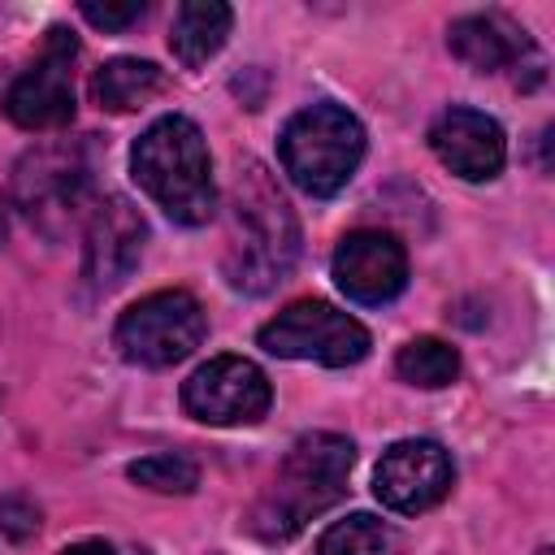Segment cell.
Wrapping results in <instances>:
<instances>
[{"instance_id": "obj_4", "label": "cell", "mask_w": 555, "mask_h": 555, "mask_svg": "<svg viewBox=\"0 0 555 555\" xmlns=\"http://www.w3.org/2000/svg\"><path fill=\"white\" fill-rule=\"evenodd\" d=\"M364 156V126L343 104H308L299 108L278 139V160L286 178L308 195H334L351 182Z\"/></svg>"}, {"instance_id": "obj_8", "label": "cell", "mask_w": 555, "mask_h": 555, "mask_svg": "<svg viewBox=\"0 0 555 555\" xmlns=\"http://www.w3.org/2000/svg\"><path fill=\"white\" fill-rule=\"evenodd\" d=\"M269 377L243 356H212L182 382V408L204 425H251L269 412Z\"/></svg>"}, {"instance_id": "obj_6", "label": "cell", "mask_w": 555, "mask_h": 555, "mask_svg": "<svg viewBox=\"0 0 555 555\" xmlns=\"http://www.w3.org/2000/svg\"><path fill=\"white\" fill-rule=\"evenodd\" d=\"M260 347L282 360H317L325 369H347L369 356V330L325 299H299L260 325Z\"/></svg>"}, {"instance_id": "obj_17", "label": "cell", "mask_w": 555, "mask_h": 555, "mask_svg": "<svg viewBox=\"0 0 555 555\" xmlns=\"http://www.w3.org/2000/svg\"><path fill=\"white\" fill-rule=\"evenodd\" d=\"M386 551H390V529L364 512L334 520L317 542V555H386Z\"/></svg>"}, {"instance_id": "obj_5", "label": "cell", "mask_w": 555, "mask_h": 555, "mask_svg": "<svg viewBox=\"0 0 555 555\" xmlns=\"http://www.w3.org/2000/svg\"><path fill=\"white\" fill-rule=\"evenodd\" d=\"M204 330H208V321L191 291H152L121 312V321L113 330V347L130 364L169 369L199 347Z\"/></svg>"}, {"instance_id": "obj_18", "label": "cell", "mask_w": 555, "mask_h": 555, "mask_svg": "<svg viewBox=\"0 0 555 555\" xmlns=\"http://www.w3.org/2000/svg\"><path fill=\"white\" fill-rule=\"evenodd\" d=\"M126 473H130V481H139V486H147V490H156V494H191V490L199 486V468H195V460L182 455V451L143 455V460H134Z\"/></svg>"}, {"instance_id": "obj_14", "label": "cell", "mask_w": 555, "mask_h": 555, "mask_svg": "<svg viewBox=\"0 0 555 555\" xmlns=\"http://www.w3.org/2000/svg\"><path fill=\"white\" fill-rule=\"evenodd\" d=\"M230 22H234L230 4H221V0H186V4L178 9V17H173V30H169L173 56H178L186 69L204 65L208 56L221 52V43H225V35H230Z\"/></svg>"}, {"instance_id": "obj_9", "label": "cell", "mask_w": 555, "mask_h": 555, "mask_svg": "<svg viewBox=\"0 0 555 555\" xmlns=\"http://www.w3.org/2000/svg\"><path fill=\"white\" fill-rule=\"evenodd\" d=\"M451 481H455L451 455L434 438H403L390 451H382L377 473H373V494L390 512L416 516L434 507L438 499H447Z\"/></svg>"}, {"instance_id": "obj_2", "label": "cell", "mask_w": 555, "mask_h": 555, "mask_svg": "<svg viewBox=\"0 0 555 555\" xmlns=\"http://www.w3.org/2000/svg\"><path fill=\"white\" fill-rule=\"evenodd\" d=\"M351 464H356V447L343 434H330V429L304 434L286 451L264 499L251 507V520H247L251 533L264 542H282L299 533L312 516H321L330 503L343 499Z\"/></svg>"}, {"instance_id": "obj_20", "label": "cell", "mask_w": 555, "mask_h": 555, "mask_svg": "<svg viewBox=\"0 0 555 555\" xmlns=\"http://www.w3.org/2000/svg\"><path fill=\"white\" fill-rule=\"evenodd\" d=\"M61 555H117L108 542H74V546H65Z\"/></svg>"}, {"instance_id": "obj_10", "label": "cell", "mask_w": 555, "mask_h": 555, "mask_svg": "<svg viewBox=\"0 0 555 555\" xmlns=\"http://www.w3.org/2000/svg\"><path fill=\"white\" fill-rule=\"evenodd\" d=\"M334 282L356 304H390L408 286V251L386 230H351L334 247Z\"/></svg>"}, {"instance_id": "obj_16", "label": "cell", "mask_w": 555, "mask_h": 555, "mask_svg": "<svg viewBox=\"0 0 555 555\" xmlns=\"http://www.w3.org/2000/svg\"><path fill=\"white\" fill-rule=\"evenodd\" d=\"M395 369H399L403 382H412V386H421V390H438V386L455 382V373H460V351H455L451 343H442V338H412V343L399 351Z\"/></svg>"}, {"instance_id": "obj_21", "label": "cell", "mask_w": 555, "mask_h": 555, "mask_svg": "<svg viewBox=\"0 0 555 555\" xmlns=\"http://www.w3.org/2000/svg\"><path fill=\"white\" fill-rule=\"evenodd\" d=\"M538 555H551V551H538Z\"/></svg>"}, {"instance_id": "obj_7", "label": "cell", "mask_w": 555, "mask_h": 555, "mask_svg": "<svg viewBox=\"0 0 555 555\" xmlns=\"http://www.w3.org/2000/svg\"><path fill=\"white\" fill-rule=\"evenodd\" d=\"M74 61L78 39L65 26H52L35 61L9 82L4 113L22 130H56L74 121Z\"/></svg>"}, {"instance_id": "obj_13", "label": "cell", "mask_w": 555, "mask_h": 555, "mask_svg": "<svg viewBox=\"0 0 555 555\" xmlns=\"http://www.w3.org/2000/svg\"><path fill=\"white\" fill-rule=\"evenodd\" d=\"M447 43H451V52H455L468 69H477V74H503V69H512V74L520 78L525 65H533V69L542 65L533 39H529L516 22H507L503 13H473V17L451 22ZM538 74H542V69H538Z\"/></svg>"}, {"instance_id": "obj_1", "label": "cell", "mask_w": 555, "mask_h": 555, "mask_svg": "<svg viewBox=\"0 0 555 555\" xmlns=\"http://www.w3.org/2000/svg\"><path fill=\"white\" fill-rule=\"evenodd\" d=\"M299 256V225L282 191L260 165H251L234 186L230 238H225V278L230 286L260 295L273 291Z\"/></svg>"}, {"instance_id": "obj_15", "label": "cell", "mask_w": 555, "mask_h": 555, "mask_svg": "<svg viewBox=\"0 0 555 555\" xmlns=\"http://www.w3.org/2000/svg\"><path fill=\"white\" fill-rule=\"evenodd\" d=\"M160 69L152 61H139V56H117L108 65L95 69L91 78V91L100 100V108L108 113H130V108H143L156 91H160Z\"/></svg>"}, {"instance_id": "obj_3", "label": "cell", "mask_w": 555, "mask_h": 555, "mask_svg": "<svg viewBox=\"0 0 555 555\" xmlns=\"http://www.w3.org/2000/svg\"><path fill=\"white\" fill-rule=\"evenodd\" d=\"M130 169H134V182L178 225H204L212 217V208H217L212 156L191 117L169 113V117L152 121L130 152Z\"/></svg>"}, {"instance_id": "obj_11", "label": "cell", "mask_w": 555, "mask_h": 555, "mask_svg": "<svg viewBox=\"0 0 555 555\" xmlns=\"http://www.w3.org/2000/svg\"><path fill=\"white\" fill-rule=\"evenodd\" d=\"M429 147H434V156H438L451 173H460V178H468V182L494 178V173L503 169V160H507V143H503L499 121L486 117V113H477V108H460V104L447 108V113L434 121Z\"/></svg>"}, {"instance_id": "obj_12", "label": "cell", "mask_w": 555, "mask_h": 555, "mask_svg": "<svg viewBox=\"0 0 555 555\" xmlns=\"http://www.w3.org/2000/svg\"><path fill=\"white\" fill-rule=\"evenodd\" d=\"M143 251V217L126 195H108L87 230V264L82 273L91 278V286L113 291L117 282L130 278V269L139 264Z\"/></svg>"}, {"instance_id": "obj_19", "label": "cell", "mask_w": 555, "mask_h": 555, "mask_svg": "<svg viewBox=\"0 0 555 555\" xmlns=\"http://www.w3.org/2000/svg\"><path fill=\"white\" fill-rule=\"evenodd\" d=\"M82 9V17L91 22V26H100V30H126L130 22H139L143 17V0H121V4H100V0H82L78 4Z\"/></svg>"}]
</instances>
